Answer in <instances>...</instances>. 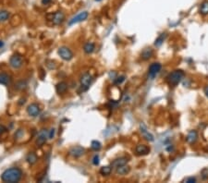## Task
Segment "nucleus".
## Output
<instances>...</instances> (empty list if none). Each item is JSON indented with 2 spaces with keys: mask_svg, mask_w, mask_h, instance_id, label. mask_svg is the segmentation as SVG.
<instances>
[{
  "mask_svg": "<svg viewBox=\"0 0 208 183\" xmlns=\"http://www.w3.org/2000/svg\"><path fill=\"white\" fill-rule=\"evenodd\" d=\"M135 152L138 155H145L150 152V148L144 144H139L135 148Z\"/></svg>",
  "mask_w": 208,
  "mask_h": 183,
  "instance_id": "obj_13",
  "label": "nucleus"
},
{
  "mask_svg": "<svg viewBox=\"0 0 208 183\" xmlns=\"http://www.w3.org/2000/svg\"><path fill=\"white\" fill-rule=\"evenodd\" d=\"M165 38H166V34H165V33H162V34L158 37V38L155 40V46H160L162 43H163L164 40H165Z\"/></svg>",
  "mask_w": 208,
  "mask_h": 183,
  "instance_id": "obj_26",
  "label": "nucleus"
},
{
  "mask_svg": "<svg viewBox=\"0 0 208 183\" xmlns=\"http://www.w3.org/2000/svg\"><path fill=\"white\" fill-rule=\"evenodd\" d=\"M58 55L60 56V58L62 59H64V60H71L72 58H73V54L71 52V50L68 48L67 46H61L59 47L58 49Z\"/></svg>",
  "mask_w": 208,
  "mask_h": 183,
  "instance_id": "obj_3",
  "label": "nucleus"
},
{
  "mask_svg": "<svg viewBox=\"0 0 208 183\" xmlns=\"http://www.w3.org/2000/svg\"><path fill=\"white\" fill-rule=\"evenodd\" d=\"M10 81H11V78L9 74L4 73V72L0 73V84L8 85L10 83Z\"/></svg>",
  "mask_w": 208,
  "mask_h": 183,
  "instance_id": "obj_16",
  "label": "nucleus"
},
{
  "mask_svg": "<svg viewBox=\"0 0 208 183\" xmlns=\"http://www.w3.org/2000/svg\"><path fill=\"white\" fill-rule=\"evenodd\" d=\"M9 64L12 68H20L22 64H23V58L21 55L19 54H15L13 55L10 58V60H9Z\"/></svg>",
  "mask_w": 208,
  "mask_h": 183,
  "instance_id": "obj_4",
  "label": "nucleus"
},
{
  "mask_svg": "<svg viewBox=\"0 0 208 183\" xmlns=\"http://www.w3.org/2000/svg\"><path fill=\"white\" fill-rule=\"evenodd\" d=\"M93 81V77L90 73H84L83 76L80 77V85L81 88H83V90H87L90 87L91 83Z\"/></svg>",
  "mask_w": 208,
  "mask_h": 183,
  "instance_id": "obj_6",
  "label": "nucleus"
},
{
  "mask_svg": "<svg viewBox=\"0 0 208 183\" xmlns=\"http://www.w3.org/2000/svg\"><path fill=\"white\" fill-rule=\"evenodd\" d=\"M91 147L93 151H99L101 147H102V145H101V142L98 141H93L91 143Z\"/></svg>",
  "mask_w": 208,
  "mask_h": 183,
  "instance_id": "obj_25",
  "label": "nucleus"
},
{
  "mask_svg": "<svg viewBox=\"0 0 208 183\" xmlns=\"http://www.w3.org/2000/svg\"><path fill=\"white\" fill-rule=\"evenodd\" d=\"M183 77H184V72L178 69V70H174L173 72L170 73L167 78V80L169 85L176 86L180 83Z\"/></svg>",
  "mask_w": 208,
  "mask_h": 183,
  "instance_id": "obj_2",
  "label": "nucleus"
},
{
  "mask_svg": "<svg viewBox=\"0 0 208 183\" xmlns=\"http://www.w3.org/2000/svg\"><path fill=\"white\" fill-rule=\"evenodd\" d=\"M9 18V12L7 10H2L0 11V22H4L6 21H8Z\"/></svg>",
  "mask_w": 208,
  "mask_h": 183,
  "instance_id": "obj_23",
  "label": "nucleus"
},
{
  "mask_svg": "<svg viewBox=\"0 0 208 183\" xmlns=\"http://www.w3.org/2000/svg\"><path fill=\"white\" fill-rule=\"evenodd\" d=\"M88 12L87 11H81L80 12L79 14H77L76 16H74L71 20H69L68 21V25L69 26H71V25L73 24H76V23H79V22H81V21H85L86 19L88 18Z\"/></svg>",
  "mask_w": 208,
  "mask_h": 183,
  "instance_id": "obj_5",
  "label": "nucleus"
},
{
  "mask_svg": "<svg viewBox=\"0 0 208 183\" xmlns=\"http://www.w3.org/2000/svg\"><path fill=\"white\" fill-rule=\"evenodd\" d=\"M197 138H198V135H197V132L195 131V130H191L190 132L188 133L187 135V138H186V140L189 143H194L195 142L197 141Z\"/></svg>",
  "mask_w": 208,
  "mask_h": 183,
  "instance_id": "obj_15",
  "label": "nucleus"
},
{
  "mask_svg": "<svg viewBox=\"0 0 208 183\" xmlns=\"http://www.w3.org/2000/svg\"><path fill=\"white\" fill-rule=\"evenodd\" d=\"M94 48H95V46L93 43H87L83 46V50L86 54H92L94 51Z\"/></svg>",
  "mask_w": 208,
  "mask_h": 183,
  "instance_id": "obj_21",
  "label": "nucleus"
},
{
  "mask_svg": "<svg viewBox=\"0 0 208 183\" xmlns=\"http://www.w3.org/2000/svg\"><path fill=\"white\" fill-rule=\"evenodd\" d=\"M95 1H101V0H95Z\"/></svg>",
  "mask_w": 208,
  "mask_h": 183,
  "instance_id": "obj_35",
  "label": "nucleus"
},
{
  "mask_svg": "<svg viewBox=\"0 0 208 183\" xmlns=\"http://www.w3.org/2000/svg\"><path fill=\"white\" fill-rule=\"evenodd\" d=\"M99 163H100V161H99V155H95L93 156V164L94 166H98L99 165Z\"/></svg>",
  "mask_w": 208,
  "mask_h": 183,
  "instance_id": "obj_28",
  "label": "nucleus"
},
{
  "mask_svg": "<svg viewBox=\"0 0 208 183\" xmlns=\"http://www.w3.org/2000/svg\"><path fill=\"white\" fill-rule=\"evenodd\" d=\"M204 93H205V95L208 97V87H206L205 89H204Z\"/></svg>",
  "mask_w": 208,
  "mask_h": 183,
  "instance_id": "obj_33",
  "label": "nucleus"
},
{
  "mask_svg": "<svg viewBox=\"0 0 208 183\" xmlns=\"http://www.w3.org/2000/svg\"><path fill=\"white\" fill-rule=\"evenodd\" d=\"M128 163V159L126 158V157H120V158H118L116 160H114L111 164V167H114V168H117L120 166H123V165H126V164Z\"/></svg>",
  "mask_w": 208,
  "mask_h": 183,
  "instance_id": "obj_14",
  "label": "nucleus"
},
{
  "mask_svg": "<svg viewBox=\"0 0 208 183\" xmlns=\"http://www.w3.org/2000/svg\"><path fill=\"white\" fill-rule=\"evenodd\" d=\"M130 171V167L129 166H127V164L116 168V172H117L118 175H126V174H128Z\"/></svg>",
  "mask_w": 208,
  "mask_h": 183,
  "instance_id": "obj_17",
  "label": "nucleus"
},
{
  "mask_svg": "<svg viewBox=\"0 0 208 183\" xmlns=\"http://www.w3.org/2000/svg\"><path fill=\"white\" fill-rule=\"evenodd\" d=\"M3 46H4V43L1 41V40H0V48H1V47H3Z\"/></svg>",
  "mask_w": 208,
  "mask_h": 183,
  "instance_id": "obj_34",
  "label": "nucleus"
},
{
  "mask_svg": "<svg viewBox=\"0 0 208 183\" xmlns=\"http://www.w3.org/2000/svg\"><path fill=\"white\" fill-rule=\"evenodd\" d=\"M47 139H49L48 137V131L46 130H42L39 134L38 137H37V140H36V145L37 146H43L47 141Z\"/></svg>",
  "mask_w": 208,
  "mask_h": 183,
  "instance_id": "obj_7",
  "label": "nucleus"
},
{
  "mask_svg": "<svg viewBox=\"0 0 208 183\" xmlns=\"http://www.w3.org/2000/svg\"><path fill=\"white\" fill-rule=\"evenodd\" d=\"M26 160L29 164H31V165H33V164H35L37 162L38 158H37V155L34 153H29L26 156Z\"/></svg>",
  "mask_w": 208,
  "mask_h": 183,
  "instance_id": "obj_19",
  "label": "nucleus"
},
{
  "mask_svg": "<svg viewBox=\"0 0 208 183\" xmlns=\"http://www.w3.org/2000/svg\"><path fill=\"white\" fill-rule=\"evenodd\" d=\"M200 13L202 15L208 14V1H204L202 3L201 7H200Z\"/></svg>",
  "mask_w": 208,
  "mask_h": 183,
  "instance_id": "obj_22",
  "label": "nucleus"
},
{
  "mask_svg": "<svg viewBox=\"0 0 208 183\" xmlns=\"http://www.w3.org/2000/svg\"><path fill=\"white\" fill-rule=\"evenodd\" d=\"M152 55H153V50L151 48H145L142 53V58L144 60H147L152 56Z\"/></svg>",
  "mask_w": 208,
  "mask_h": 183,
  "instance_id": "obj_20",
  "label": "nucleus"
},
{
  "mask_svg": "<svg viewBox=\"0 0 208 183\" xmlns=\"http://www.w3.org/2000/svg\"><path fill=\"white\" fill-rule=\"evenodd\" d=\"M140 130H141V133H142V135L143 136L144 139H146V140L149 141V142L154 141V136L147 130V128L145 127V125L141 124L140 125Z\"/></svg>",
  "mask_w": 208,
  "mask_h": 183,
  "instance_id": "obj_12",
  "label": "nucleus"
},
{
  "mask_svg": "<svg viewBox=\"0 0 208 183\" xmlns=\"http://www.w3.org/2000/svg\"><path fill=\"white\" fill-rule=\"evenodd\" d=\"M55 136V129H51V130H50V132L48 133V137L49 139H53Z\"/></svg>",
  "mask_w": 208,
  "mask_h": 183,
  "instance_id": "obj_31",
  "label": "nucleus"
},
{
  "mask_svg": "<svg viewBox=\"0 0 208 183\" xmlns=\"http://www.w3.org/2000/svg\"><path fill=\"white\" fill-rule=\"evenodd\" d=\"M161 64L160 63H153V64H151V66L149 67V77L151 79H154L155 76H156V74H158V72L161 70Z\"/></svg>",
  "mask_w": 208,
  "mask_h": 183,
  "instance_id": "obj_8",
  "label": "nucleus"
},
{
  "mask_svg": "<svg viewBox=\"0 0 208 183\" xmlns=\"http://www.w3.org/2000/svg\"><path fill=\"white\" fill-rule=\"evenodd\" d=\"M84 152H85V150L83 147L75 146L71 149V151H69V155H72L73 157H80L84 154Z\"/></svg>",
  "mask_w": 208,
  "mask_h": 183,
  "instance_id": "obj_11",
  "label": "nucleus"
},
{
  "mask_svg": "<svg viewBox=\"0 0 208 183\" xmlns=\"http://www.w3.org/2000/svg\"><path fill=\"white\" fill-rule=\"evenodd\" d=\"M54 24L56 25H59L61 23H63V21H64L65 20V15L63 12L61 11H58V12H56V13L54 14H51V19H50Z\"/></svg>",
  "mask_w": 208,
  "mask_h": 183,
  "instance_id": "obj_9",
  "label": "nucleus"
},
{
  "mask_svg": "<svg viewBox=\"0 0 208 183\" xmlns=\"http://www.w3.org/2000/svg\"><path fill=\"white\" fill-rule=\"evenodd\" d=\"M22 177V171L18 167H11L2 173L1 179L7 183H17L21 180Z\"/></svg>",
  "mask_w": 208,
  "mask_h": 183,
  "instance_id": "obj_1",
  "label": "nucleus"
},
{
  "mask_svg": "<svg viewBox=\"0 0 208 183\" xmlns=\"http://www.w3.org/2000/svg\"><path fill=\"white\" fill-rule=\"evenodd\" d=\"M51 1H52V0H42V4H43V5H47V4H49Z\"/></svg>",
  "mask_w": 208,
  "mask_h": 183,
  "instance_id": "obj_32",
  "label": "nucleus"
},
{
  "mask_svg": "<svg viewBox=\"0 0 208 183\" xmlns=\"http://www.w3.org/2000/svg\"><path fill=\"white\" fill-rule=\"evenodd\" d=\"M67 89H68V84H67V83H65V81H61V83H58L56 86V90L59 94L64 93L67 91Z\"/></svg>",
  "mask_w": 208,
  "mask_h": 183,
  "instance_id": "obj_18",
  "label": "nucleus"
},
{
  "mask_svg": "<svg viewBox=\"0 0 208 183\" xmlns=\"http://www.w3.org/2000/svg\"><path fill=\"white\" fill-rule=\"evenodd\" d=\"M112 171V167H109V166H106V167H101L100 169V173L101 175H103V176H108L111 173Z\"/></svg>",
  "mask_w": 208,
  "mask_h": 183,
  "instance_id": "obj_24",
  "label": "nucleus"
},
{
  "mask_svg": "<svg viewBox=\"0 0 208 183\" xmlns=\"http://www.w3.org/2000/svg\"><path fill=\"white\" fill-rule=\"evenodd\" d=\"M125 80V76H120V77H118L115 80V84H120L122 83L123 81Z\"/></svg>",
  "mask_w": 208,
  "mask_h": 183,
  "instance_id": "obj_27",
  "label": "nucleus"
},
{
  "mask_svg": "<svg viewBox=\"0 0 208 183\" xmlns=\"http://www.w3.org/2000/svg\"><path fill=\"white\" fill-rule=\"evenodd\" d=\"M185 182L187 183H194V182H196V179L193 178V177H190V178H188L185 179Z\"/></svg>",
  "mask_w": 208,
  "mask_h": 183,
  "instance_id": "obj_29",
  "label": "nucleus"
},
{
  "mask_svg": "<svg viewBox=\"0 0 208 183\" xmlns=\"http://www.w3.org/2000/svg\"><path fill=\"white\" fill-rule=\"evenodd\" d=\"M27 112H28V114H29L31 117H37V116L40 114L41 109H40L39 105H37V104H31V105L28 106Z\"/></svg>",
  "mask_w": 208,
  "mask_h": 183,
  "instance_id": "obj_10",
  "label": "nucleus"
},
{
  "mask_svg": "<svg viewBox=\"0 0 208 183\" xmlns=\"http://www.w3.org/2000/svg\"><path fill=\"white\" fill-rule=\"evenodd\" d=\"M6 131H7V128L4 127L3 125H0V135H2L3 133H5Z\"/></svg>",
  "mask_w": 208,
  "mask_h": 183,
  "instance_id": "obj_30",
  "label": "nucleus"
}]
</instances>
